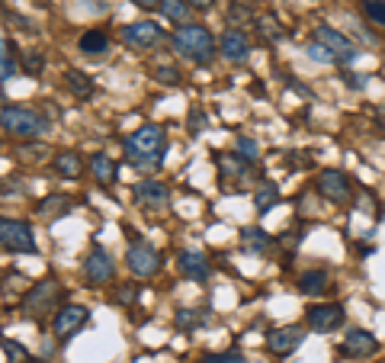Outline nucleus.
Here are the masks:
<instances>
[{
  "mask_svg": "<svg viewBox=\"0 0 385 363\" xmlns=\"http://www.w3.org/2000/svg\"><path fill=\"white\" fill-rule=\"evenodd\" d=\"M122 151H125L128 164H135V168L141 170H154L160 168V161H164L167 155V132L160 129V126H138L135 132H128L125 142H122Z\"/></svg>",
  "mask_w": 385,
  "mask_h": 363,
  "instance_id": "nucleus-1",
  "label": "nucleus"
},
{
  "mask_svg": "<svg viewBox=\"0 0 385 363\" xmlns=\"http://www.w3.org/2000/svg\"><path fill=\"white\" fill-rule=\"evenodd\" d=\"M170 42H173V48H177V55H183L192 65H209L218 52L215 39H212V33L202 23H183V26H177Z\"/></svg>",
  "mask_w": 385,
  "mask_h": 363,
  "instance_id": "nucleus-2",
  "label": "nucleus"
},
{
  "mask_svg": "<svg viewBox=\"0 0 385 363\" xmlns=\"http://www.w3.org/2000/svg\"><path fill=\"white\" fill-rule=\"evenodd\" d=\"M0 129L16 138H38L48 132V119L38 110H29V106H4L0 110Z\"/></svg>",
  "mask_w": 385,
  "mask_h": 363,
  "instance_id": "nucleus-3",
  "label": "nucleus"
},
{
  "mask_svg": "<svg viewBox=\"0 0 385 363\" xmlns=\"http://www.w3.org/2000/svg\"><path fill=\"white\" fill-rule=\"evenodd\" d=\"M0 247L10 254H36V235H32V225L23 219H6L0 215Z\"/></svg>",
  "mask_w": 385,
  "mask_h": 363,
  "instance_id": "nucleus-4",
  "label": "nucleus"
},
{
  "mask_svg": "<svg viewBox=\"0 0 385 363\" xmlns=\"http://www.w3.org/2000/svg\"><path fill=\"white\" fill-rule=\"evenodd\" d=\"M58 299H61V286L55 283V277H45L42 283H36V286H29V290H26L23 312L29 318H42V315H48V312H58L55 309Z\"/></svg>",
  "mask_w": 385,
  "mask_h": 363,
  "instance_id": "nucleus-5",
  "label": "nucleus"
},
{
  "mask_svg": "<svg viewBox=\"0 0 385 363\" xmlns=\"http://www.w3.org/2000/svg\"><path fill=\"white\" fill-rule=\"evenodd\" d=\"M125 264H128V270H132L135 277H141V280L158 277L160 267H164V264H160V254L154 251L148 241H132V245H128Z\"/></svg>",
  "mask_w": 385,
  "mask_h": 363,
  "instance_id": "nucleus-6",
  "label": "nucleus"
},
{
  "mask_svg": "<svg viewBox=\"0 0 385 363\" xmlns=\"http://www.w3.org/2000/svg\"><path fill=\"white\" fill-rule=\"evenodd\" d=\"M314 190H318L324 200L337 203V206H344V203L353 196L350 177H346L344 170H337V168H324V170H321V174L314 177Z\"/></svg>",
  "mask_w": 385,
  "mask_h": 363,
  "instance_id": "nucleus-7",
  "label": "nucleus"
},
{
  "mask_svg": "<svg viewBox=\"0 0 385 363\" xmlns=\"http://www.w3.org/2000/svg\"><path fill=\"white\" fill-rule=\"evenodd\" d=\"M314 42L324 46L327 52L334 55V61H346V65H350V61H356V55H359L356 46H353L344 33H337L334 26H327V23H318V26H314Z\"/></svg>",
  "mask_w": 385,
  "mask_h": 363,
  "instance_id": "nucleus-8",
  "label": "nucleus"
},
{
  "mask_svg": "<svg viewBox=\"0 0 385 363\" xmlns=\"http://www.w3.org/2000/svg\"><path fill=\"white\" fill-rule=\"evenodd\" d=\"M83 277L90 280L93 286H106L115 280V260L103 251L100 245L90 247V254L83 257Z\"/></svg>",
  "mask_w": 385,
  "mask_h": 363,
  "instance_id": "nucleus-9",
  "label": "nucleus"
},
{
  "mask_svg": "<svg viewBox=\"0 0 385 363\" xmlns=\"http://www.w3.org/2000/svg\"><path fill=\"white\" fill-rule=\"evenodd\" d=\"M87 322H90V312L83 309V305H61V309L55 312V318H51V331H55L58 341H68V337L77 334Z\"/></svg>",
  "mask_w": 385,
  "mask_h": 363,
  "instance_id": "nucleus-10",
  "label": "nucleus"
},
{
  "mask_svg": "<svg viewBox=\"0 0 385 363\" xmlns=\"http://www.w3.org/2000/svg\"><path fill=\"white\" fill-rule=\"evenodd\" d=\"M164 39V29L158 26L154 20H141V23H128V26H122V42H125L128 48H151L158 46V42Z\"/></svg>",
  "mask_w": 385,
  "mask_h": 363,
  "instance_id": "nucleus-11",
  "label": "nucleus"
},
{
  "mask_svg": "<svg viewBox=\"0 0 385 363\" xmlns=\"http://www.w3.org/2000/svg\"><path fill=\"white\" fill-rule=\"evenodd\" d=\"M135 200L148 213H164L170 206V187L160 180H141V183H135Z\"/></svg>",
  "mask_w": 385,
  "mask_h": 363,
  "instance_id": "nucleus-12",
  "label": "nucleus"
},
{
  "mask_svg": "<svg viewBox=\"0 0 385 363\" xmlns=\"http://www.w3.org/2000/svg\"><path fill=\"white\" fill-rule=\"evenodd\" d=\"M302 337H305V331L299 324H282V328H273L267 334V350L276 357H289L302 344Z\"/></svg>",
  "mask_w": 385,
  "mask_h": 363,
  "instance_id": "nucleus-13",
  "label": "nucleus"
},
{
  "mask_svg": "<svg viewBox=\"0 0 385 363\" xmlns=\"http://www.w3.org/2000/svg\"><path fill=\"white\" fill-rule=\"evenodd\" d=\"M305 322L312 331H337L344 324V309L337 302H324V305H312L305 312Z\"/></svg>",
  "mask_w": 385,
  "mask_h": 363,
  "instance_id": "nucleus-14",
  "label": "nucleus"
},
{
  "mask_svg": "<svg viewBox=\"0 0 385 363\" xmlns=\"http://www.w3.org/2000/svg\"><path fill=\"white\" fill-rule=\"evenodd\" d=\"M379 350V341L372 331L366 328H350L346 331V337L340 341V354L344 357H372Z\"/></svg>",
  "mask_w": 385,
  "mask_h": 363,
  "instance_id": "nucleus-15",
  "label": "nucleus"
},
{
  "mask_svg": "<svg viewBox=\"0 0 385 363\" xmlns=\"http://www.w3.org/2000/svg\"><path fill=\"white\" fill-rule=\"evenodd\" d=\"M218 52H222V58H228V61H244L250 55L247 33H244V29H237V26L225 29L222 39H218Z\"/></svg>",
  "mask_w": 385,
  "mask_h": 363,
  "instance_id": "nucleus-16",
  "label": "nucleus"
},
{
  "mask_svg": "<svg viewBox=\"0 0 385 363\" xmlns=\"http://www.w3.org/2000/svg\"><path fill=\"white\" fill-rule=\"evenodd\" d=\"M177 270L183 273L186 280H209V273H212V264L205 260V254H199V251H180V257H177Z\"/></svg>",
  "mask_w": 385,
  "mask_h": 363,
  "instance_id": "nucleus-17",
  "label": "nucleus"
},
{
  "mask_svg": "<svg viewBox=\"0 0 385 363\" xmlns=\"http://www.w3.org/2000/svg\"><path fill=\"white\" fill-rule=\"evenodd\" d=\"M90 174L96 177L100 187H113L115 177H119V164L109 155H90Z\"/></svg>",
  "mask_w": 385,
  "mask_h": 363,
  "instance_id": "nucleus-18",
  "label": "nucleus"
},
{
  "mask_svg": "<svg viewBox=\"0 0 385 363\" xmlns=\"http://www.w3.org/2000/svg\"><path fill=\"white\" fill-rule=\"evenodd\" d=\"M215 164H218V174L225 180H244L250 174V161L247 158H237V155H215Z\"/></svg>",
  "mask_w": 385,
  "mask_h": 363,
  "instance_id": "nucleus-19",
  "label": "nucleus"
},
{
  "mask_svg": "<svg viewBox=\"0 0 385 363\" xmlns=\"http://www.w3.org/2000/svg\"><path fill=\"white\" fill-rule=\"evenodd\" d=\"M51 168H55L58 177H68V180H77V177L83 174V161L74 151H58V155L51 158Z\"/></svg>",
  "mask_w": 385,
  "mask_h": 363,
  "instance_id": "nucleus-20",
  "label": "nucleus"
},
{
  "mask_svg": "<svg viewBox=\"0 0 385 363\" xmlns=\"http://www.w3.org/2000/svg\"><path fill=\"white\" fill-rule=\"evenodd\" d=\"M38 219H45V222H51V219H58V215H68L71 213V200L64 193H48L42 203H38Z\"/></svg>",
  "mask_w": 385,
  "mask_h": 363,
  "instance_id": "nucleus-21",
  "label": "nucleus"
},
{
  "mask_svg": "<svg viewBox=\"0 0 385 363\" xmlns=\"http://www.w3.org/2000/svg\"><path fill=\"white\" fill-rule=\"evenodd\" d=\"M64 84H68V91L81 100L93 97V81H90L83 71H77V68H68V71H64Z\"/></svg>",
  "mask_w": 385,
  "mask_h": 363,
  "instance_id": "nucleus-22",
  "label": "nucleus"
},
{
  "mask_svg": "<svg viewBox=\"0 0 385 363\" xmlns=\"http://www.w3.org/2000/svg\"><path fill=\"white\" fill-rule=\"evenodd\" d=\"M81 52L83 55H106V48H109V36L103 33V29H87V33L81 36Z\"/></svg>",
  "mask_w": 385,
  "mask_h": 363,
  "instance_id": "nucleus-23",
  "label": "nucleus"
},
{
  "mask_svg": "<svg viewBox=\"0 0 385 363\" xmlns=\"http://www.w3.org/2000/svg\"><path fill=\"white\" fill-rule=\"evenodd\" d=\"M270 245H273V238H270L263 228H244V232H241V247H244V251L263 254Z\"/></svg>",
  "mask_w": 385,
  "mask_h": 363,
  "instance_id": "nucleus-24",
  "label": "nucleus"
},
{
  "mask_svg": "<svg viewBox=\"0 0 385 363\" xmlns=\"http://www.w3.org/2000/svg\"><path fill=\"white\" fill-rule=\"evenodd\" d=\"M160 16H164V20H170V23H177V26H183L186 20H190V4H186V0H160Z\"/></svg>",
  "mask_w": 385,
  "mask_h": 363,
  "instance_id": "nucleus-25",
  "label": "nucleus"
},
{
  "mask_svg": "<svg viewBox=\"0 0 385 363\" xmlns=\"http://www.w3.org/2000/svg\"><path fill=\"white\" fill-rule=\"evenodd\" d=\"M327 290V273L324 270H305L299 277V292L305 296H318V292Z\"/></svg>",
  "mask_w": 385,
  "mask_h": 363,
  "instance_id": "nucleus-26",
  "label": "nucleus"
},
{
  "mask_svg": "<svg viewBox=\"0 0 385 363\" xmlns=\"http://www.w3.org/2000/svg\"><path fill=\"white\" fill-rule=\"evenodd\" d=\"M276 203H279V187H276V183H263V187L257 190V196H254L257 213H270Z\"/></svg>",
  "mask_w": 385,
  "mask_h": 363,
  "instance_id": "nucleus-27",
  "label": "nucleus"
},
{
  "mask_svg": "<svg viewBox=\"0 0 385 363\" xmlns=\"http://www.w3.org/2000/svg\"><path fill=\"white\" fill-rule=\"evenodd\" d=\"M0 347H4V354H6V360H10V363H29L32 360L29 350H26L23 344L10 341V337H0Z\"/></svg>",
  "mask_w": 385,
  "mask_h": 363,
  "instance_id": "nucleus-28",
  "label": "nucleus"
},
{
  "mask_svg": "<svg viewBox=\"0 0 385 363\" xmlns=\"http://www.w3.org/2000/svg\"><path fill=\"white\" fill-rule=\"evenodd\" d=\"M359 10H363L366 20L385 26V0H359Z\"/></svg>",
  "mask_w": 385,
  "mask_h": 363,
  "instance_id": "nucleus-29",
  "label": "nucleus"
},
{
  "mask_svg": "<svg viewBox=\"0 0 385 363\" xmlns=\"http://www.w3.org/2000/svg\"><path fill=\"white\" fill-rule=\"evenodd\" d=\"M16 61H13V46L10 39H0V78H13Z\"/></svg>",
  "mask_w": 385,
  "mask_h": 363,
  "instance_id": "nucleus-30",
  "label": "nucleus"
},
{
  "mask_svg": "<svg viewBox=\"0 0 385 363\" xmlns=\"http://www.w3.org/2000/svg\"><path fill=\"white\" fill-rule=\"evenodd\" d=\"M23 71L29 74V78H38V74L45 71V58H42V52H36V48H32V52H26V55H23Z\"/></svg>",
  "mask_w": 385,
  "mask_h": 363,
  "instance_id": "nucleus-31",
  "label": "nucleus"
},
{
  "mask_svg": "<svg viewBox=\"0 0 385 363\" xmlns=\"http://www.w3.org/2000/svg\"><path fill=\"white\" fill-rule=\"evenodd\" d=\"M202 363H247V357H244L237 347H231V350H225V354H209V357H202Z\"/></svg>",
  "mask_w": 385,
  "mask_h": 363,
  "instance_id": "nucleus-32",
  "label": "nucleus"
},
{
  "mask_svg": "<svg viewBox=\"0 0 385 363\" xmlns=\"http://www.w3.org/2000/svg\"><path fill=\"white\" fill-rule=\"evenodd\" d=\"M154 81H158V84H164V87H177L180 84V71L177 68H154Z\"/></svg>",
  "mask_w": 385,
  "mask_h": 363,
  "instance_id": "nucleus-33",
  "label": "nucleus"
},
{
  "mask_svg": "<svg viewBox=\"0 0 385 363\" xmlns=\"http://www.w3.org/2000/svg\"><path fill=\"white\" fill-rule=\"evenodd\" d=\"M237 151H241V155L247 158L250 164H254V161H257V155H260V148H257L254 138H244V136H237Z\"/></svg>",
  "mask_w": 385,
  "mask_h": 363,
  "instance_id": "nucleus-34",
  "label": "nucleus"
},
{
  "mask_svg": "<svg viewBox=\"0 0 385 363\" xmlns=\"http://www.w3.org/2000/svg\"><path fill=\"white\" fill-rule=\"evenodd\" d=\"M199 322H202V318H199L196 312H190V309H180L177 312V328L190 331V328H199Z\"/></svg>",
  "mask_w": 385,
  "mask_h": 363,
  "instance_id": "nucleus-35",
  "label": "nucleus"
},
{
  "mask_svg": "<svg viewBox=\"0 0 385 363\" xmlns=\"http://www.w3.org/2000/svg\"><path fill=\"white\" fill-rule=\"evenodd\" d=\"M247 20H254L247 4H235V7L228 10V23H247Z\"/></svg>",
  "mask_w": 385,
  "mask_h": 363,
  "instance_id": "nucleus-36",
  "label": "nucleus"
},
{
  "mask_svg": "<svg viewBox=\"0 0 385 363\" xmlns=\"http://www.w3.org/2000/svg\"><path fill=\"white\" fill-rule=\"evenodd\" d=\"M308 55H312L314 61H321V65H334V55L327 52L324 46H318V42H312V46H308Z\"/></svg>",
  "mask_w": 385,
  "mask_h": 363,
  "instance_id": "nucleus-37",
  "label": "nucleus"
},
{
  "mask_svg": "<svg viewBox=\"0 0 385 363\" xmlns=\"http://www.w3.org/2000/svg\"><path fill=\"white\" fill-rule=\"evenodd\" d=\"M135 292H138V286H135V283H122V286H119V292H115V302H122V305H132Z\"/></svg>",
  "mask_w": 385,
  "mask_h": 363,
  "instance_id": "nucleus-38",
  "label": "nucleus"
},
{
  "mask_svg": "<svg viewBox=\"0 0 385 363\" xmlns=\"http://www.w3.org/2000/svg\"><path fill=\"white\" fill-rule=\"evenodd\" d=\"M260 26H263V36H270V39H282V33H279V26H276V20H267V16H263Z\"/></svg>",
  "mask_w": 385,
  "mask_h": 363,
  "instance_id": "nucleus-39",
  "label": "nucleus"
},
{
  "mask_svg": "<svg viewBox=\"0 0 385 363\" xmlns=\"http://www.w3.org/2000/svg\"><path fill=\"white\" fill-rule=\"evenodd\" d=\"M202 123H205V116L199 110H192L190 113V132H192V136H199V132H202Z\"/></svg>",
  "mask_w": 385,
  "mask_h": 363,
  "instance_id": "nucleus-40",
  "label": "nucleus"
},
{
  "mask_svg": "<svg viewBox=\"0 0 385 363\" xmlns=\"http://www.w3.org/2000/svg\"><path fill=\"white\" fill-rule=\"evenodd\" d=\"M186 4H190L192 10H199V14H209V10H212V4H215V0H186Z\"/></svg>",
  "mask_w": 385,
  "mask_h": 363,
  "instance_id": "nucleus-41",
  "label": "nucleus"
},
{
  "mask_svg": "<svg viewBox=\"0 0 385 363\" xmlns=\"http://www.w3.org/2000/svg\"><path fill=\"white\" fill-rule=\"evenodd\" d=\"M132 7H138V10H154V7H160V0H128Z\"/></svg>",
  "mask_w": 385,
  "mask_h": 363,
  "instance_id": "nucleus-42",
  "label": "nucleus"
},
{
  "mask_svg": "<svg viewBox=\"0 0 385 363\" xmlns=\"http://www.w3.org/2000/svg\"><path fill=\"white\" fill-rule=\"evenodd\" d=\"M23 155H45V148L38 145V148H23Z\"/></svg>",
  "mask_w": 385,
  "mask_h": 363,
  "instance_id": "nucleus-43",
  "label": "nucleus"
}]
</instances>
